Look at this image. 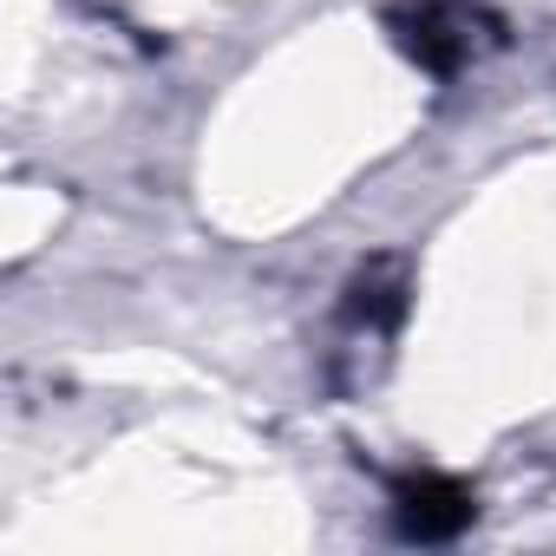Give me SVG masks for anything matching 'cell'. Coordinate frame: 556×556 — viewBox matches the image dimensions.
Wrapping results in <instances>:
<instances>
[{"label":"cell","instance_id":"7a4b0ae2","mask_svg":"<svg viewBox=\"0 0 556 556\" xmlns=\"http://www.w3.org/2000/svg\"><path fill=\"white\" fill-rule=\"evenodd\" d=\"M387 510L400 543H458L478 523V491L452 471H400L387 484Z\"/></svg>","mask_w":556,"mask_h":556},{"label":"cell","instance_id":"6da1fadb","mask_svg":"<svg viewBox=\"0 0 556 556\" xmlns=\"http://www.w3.org/2000/svg\"><path fill=\"white\" fill-rule=\"evenodd\" d=\"M387 34L432 79H458L491 47H504V21L484 8V0H393Z\"/></svg>","mask_w":556,"mask_h":556},{"label":"cell","instance_id":"3957f363","mask_svg":"<svg viewBox=\"0 0 556 556\" xmlns=\"http://www.w3.org/2000/svg\"><path fill=\"white\" fill-rule=\"evenodd\" d=\"M341 315L354 321V328H367V334H387V328H400V315H406V268L393 262V255H380V262H367L354 282H348V302H341Z\"/></svg>","mask_w":556,"mask_h":556}]
</instances>
